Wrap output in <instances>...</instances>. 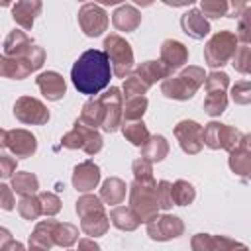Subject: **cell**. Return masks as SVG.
<instances>
[{
    "label": "cell",
    "instance_id": "cell-48",
    "mask_svg": "<svg viewBox=\"0 0 251 251\" xmlns=\"http://www.w3.org/2000/svg\"><path fill=\"white\" fill-rule=\"evenodd\" d=\"M16 200H14V190L8 184H0V208L2 210H14Z\"/></svg>",
    "mask_w": 251,
    "mask_h": 251
},
{
    "label": "cell",
    "instance_id": "cell-20",
    "mask_svg": "<svg viewBox=\"0 0 251 251\" xmlns=\"http://www.w3.org/2000/svg\"><path fill=\"white\" fill-rule=\"evenodd\" d=\"M249 135L243 133L239 145L229 151V169L239 176H249L251 173V151H249Z\"/></svg>",
    "mask_w": 251,
    "mask_h": 251
},
{
    "label": "cell",
    "instance_id": "cell-43",
    "mask_svg": "<svg viewBox=\"0 0 251 251\" xmlns=\"http://www.w3.org/2000/svg\"><path fill=\"white\" fill-rule=\"evenodd\" d=\"M251 14V8L247 6L243 12H241V16H239V24H237V33H235V37H237V41H243V45H247L249 43V39H251V22H249V16Z\"/></svg>",
    "mask_w": 251,
    "mask_h": 251
},
{
    "label": "cell",
    "instance_id": "cell-8",
    "mask_svg": "<svg viewBox=\"0 0 251 251\" xmlns=\"http://www.w3.org/2000/svg\"><path fill=\"white\" fill-rule=\"evenodd\" d=\"M61 145L67 149H82L88 155H96L102 149V135L96 129H92L76 120L75 127L63 135Z\"/></svg>",
    "mask_w": 251,
    "mask_h": 251
},
{
    "label": "cell",
    "instance_id": "cell-45",
    "mask_svg": "<svg viewBox=\"0 0 251 251\" xmlns=\"http://www.w3.org/2000/svg\"><path fill=\"white\" fill-rule=\"evenodd\" d=\"M214 245H216V251H249L245 243H239L226 235H214Z\"/></svg>",
    "mask_w": 251,
    "mask_h": 251
},
{
    "label": "cell",
    "instance_id": "cell-53",
    "mask_svg": "<svg viewBox=\"0 0 251 251\" xmlns=\"http://www.w3.org/2000/svg\"><path fill=\"white\" fill-rule=\"evenodd\" d=\"M6 141H8V131L0 127V149H4V147H6Z\"/></svg>",
    "mask_w": 251,
    "mask_h": 251
},
{
    "label": "cell",
    "instance_id": "cell-19",
    "mask_svg": "<svg viewBox=\"0 0 251 251\" xmlns=\"http://www.w3.org/2000/svg\"><path fill=\"white\" fill-rule=\"evenodd\" d=\"M33 41L20 29H14L8 33V37L4 39V55L6 57H12V59H25L27 61V55L29 51L33 49Z\"/></svg>",
    "mask_w": 251,
    "mask_h": 251
},
{
    "label": "cell",
    "instance_id": "cell-52",
    "mask_svg": "<svg viewBox=\"0 0 251 251\" xmlns=\"http://www.w3.org/2000/svg\"><path fill=\"white\" fill-rule=\"evenodd\" d=\"M8 241H12V233H10L6 227H0V251L4 249V245H6Z\"/></svg>",
    "mask_w": 251,
    "mask_h": 251
},
{
    "label": "cell",
    "instance_id": "cell-21",
    "mask_svg": "<svg viewBox=\"0 0 251 251\" xmlns=\"http://www.w3.org/2000/svg\"><path fill=\"white\" fill-rule=\"evenodd\" d=\"M112 24L116 29L120 31H135L141 24V14L135 6L131 4H122L116 8V12L112 14Z\"/></svg>",
    "mask_w": 251,
    "mask_h": 251
},
{
    "label": "cell",
    "instance_id": "cell-32",
    "mask_svg": "<svg viewBox=\"0 0 251 251\" xmlns=\"http://www.w3.org/2000/svg\"><path fill=\"white\" fill-rule=\"evenodd\" d=\"M171 198H173V204L175 206H186V204H192L194 198H196V190L194 186L188 182V180H176L171 184Z\"/></svg>",
    "mask_w": 251,
    "mask_h": 251
},
{
    "label": "cell",
    "instance_id": "cell-49",
    "mask_svg": "<svg viewBox=\"0 0 251 251\" xmlns=\"http://www.w3.org/2000/svg\"><path fill=\"white\" fill-rule=\"evenodd\" d=\"M16 171V159L10 155H0V178L14 176Z\"/></svg>",
    "mask_w": 251,
    "mask_h": 251
},
{
    "label": "cell",
    "instance_id": "cell-5",
    "mask_svg": "<svg viewBox=\"0 0 251 251\" xmlns=\"http://www.w3.org/2000/svg\"><path fill=\"white\" fill-rule=\"evenodd\" d=\"M237 49V37L235 33L224 29L218 31L210 37V41L204 47V61L208 67L216 69V67H224L235 53Z\"/></svg>",
    "mask_w": 251,
    "mask_h": 251
},
{
    "label": "cell",
    "instance_id": "cell-37",
    "mask_svg": "<svg viewBox=\"0 0 251 251\" xmlns=\"http://www.w3.org/2000/svg\"><path fill=\"white\" fill-rule=\"evenodd\" d=\"M147 88H149V86L133 73V75H127V76L124 78V88H122L124 94H122V96H126L127 100H129V98H137V96H143V94L147 92Z\"/></svg>",
    "mask_w": 251,
    "mask_h": 251
},
{
    "label": "cell",
    "instance_id": "cell-23",
    "mask_svg": "<svg viewBox=\"0 0 251 251\" xmlns=\"http://www.w3.org/2000/svg\"><path fill=\"white\" fill-rule=\"evenodd\" d=\"M39 12H41L39 0H24V2H16L12 6V18L24 29H31L33 20H35V16H39Z\"/></svg>",
    "mask_w": 251,
    "mask_h": 251
},
{
    "label": "cell",
    "instance_id": "cell-35",
    "mask_svg": "<svg viewBox=\"0 0 251 251\" xmlns=\"http://www.w3.org/2000/svg\"><path fill=\"white\" fill-rule=\"evenodd\" d=\"M78 241V227L73 224H57L55 227V245L71 247Z\"/></svg>",
    "mask_w": 251,
    "mask_h": 251
},
{
    "label": "cell",
    "instance_id": "cell-36",
    "mask_svg": "<svg viewBox=\"0 0 251 251\" xmlns=\"http://www.w3.org/2000/svg\"><path fill=\"white\" fill-rule=\"evenodd\" d=\"M18 212L22 218L25 220H37L41 216V204H39V198L33 194V196H22L20 202H18Z\"/></svg>",
    "mask_w": 251,
    "mask_h": 251
},
{
    "label": "cell",
    "instance_id": "cell-15",
    "mask_svg": "<svg viewBox=\"0 0 251 251\" xmlns=\"http://www.w3.org/2000/svg\"><path fill=\"white\" fill-rule=\"evenodd\" d=\"M100 182V169L94 161H82L73 171V186L78 192H90Z\"/></svg>",
    "mask_w": 251,
    "mask_h": 251
},
{
    "label": "cell",
    "instance_id": "cell-27",
    "mask_svg": "<svg viewBox=\"0 0 251 251\" xmlns=\"http://www.w3.org/2000/svg\"><path fill=\"white\" fill-rule=\"evenodd\" d=\"M108 220H110L118 229H122V231H133V229H137L139 224H141L139 218H137V214H135L129 206H116V208H112Z\"/></svg>",
    "mask_w": 251,
    "mask_h": 251
},
{
    "label": "cell",
    "instance_id": "cell-11",
    "mask_svg": "<svg viewBox=\"0 0 251 251\" xmlns=\"http://www.w3.org/2000/svg\"><path fill=\"white\" fill-rule=\"evenodd\" d=\"M147 233L155 241H169L175 237H180L184 233V224L178 216L163 214L147 222Z\"/></svg>",
    "mask_w": 251,
    "mask_h": 251
},
{
    "label": "cell",
    "instance_id": "cell-40",
    "mask_svg": "<svg viewBox=\"0 0 251 251\" xmlns=\"http://www.w3.org/2000/svg\"><path fill=\"white\" fill-rule=\"evenodd\" d=\"M131 171H133V176L137 182H155L153 178V163H149L147 159L139 157L133 161L131 165Z\"/></svg>",
    "mask_w": 251,
    "mask_h": 251
},
{
    "label": "cell",
    "instance_id": "cell-3",
    "mask_svg": "<svg viewBox=\"0 0 251 251\" xmlns=\"http://www.w3.org/2000/svg\"><path fill=\"white\" fill-rule=\"evenodd\" d=\"M129 208L137 214L139 222L147 224L157 218L159 202H157V182H137L129 184Z\"/></svg>",
    "mask_w": 251,
    "mask_h": 251
},
{
    "label": "cell",
    "instance_id": "cell-50",
    "mask_svg": "<svg viewBox=\"0 0 251 251\" xmlns=\"http://www.w3.org/2000/svg\"><path fill=\"white\" fill-rule=\"evenodd\" d=\"M76 251H100V247H98V243L94 239L84 237V239L78 241V249Z\"/></svg>",
    "mask_w": 251,
    "mask_h": 251
},
{
    "label": "cell",
    "instance_id": "cell-41",
    "mask_svg": "<svg viewBox=\"0 0 251 251\" xmlns=\"http://www.w3.org/2000/svg\"><path fill=\"white\" fill-rule=\"evenodd\" d=\"M98 210H104V204L94 194H82L76 200V214L78 216H84V214H90V212H98Z\"/></svg>",
    "mask_w": 251,
    "mask_h": 251
},
{
    "label": "cell",
    "instance_id": "cell-18",
    "mask_svg": "<svg viewBox=\"0 0 251 251\" xmlns=\"http://www.w3.org/2000/svg\"><path fill=\"white\" fill-rule=\"evenodd\" d=\"M41 94L47 98V100H61L67 92V84H65V78L55 73V71H45L41 73L37 78H35Z\"/></svg>",
    "mask_w": 251,
    "mask_h": 251
},
{
    "label": "cell",
    "instance_id": "cell-22",
    "mask_svg": "<svg viewBox=\"0 0 251 251\" xmlns=\"http://www.w3.org/2000/svg\"><path fill=\"white\" fill-rule=\"evenodd\" d=\"M180 25H182L184 33L190 35L192 39H204V37L210 33V24H208V20H206V18L202 16V12L196 10V8L188 10V12L180 18Z\"/></svg>",
    "mask_w": 251,
    "mask_h": 251
},
{
    "label": "cell",
    "instance_id": "cell-42",
    "mask_svg": "<svg viewBox=\"0 0 251 251\" xmlns=\"http://www.w3.org/2000/svg\"><path fill=\"white\" fill-rule=\"evenodd\" d=\"M39 204H41V214L43 216H55L59 210H61V200L57 194L53 192H39Z\"/></svg>",
    "mask_w": 251,
    "mask_h": 251
},
{
    "label": "cell",
    "instance_id": "cell-7",
    "mask_svg": "<svg viewBox=\"0 0 251 251\" xmlns=\"http://www.w3.org/2000/svg\"><path fill=\"white\" fill-rule=\"evenodd\" d=\"M243 133L235 129L233 126L220 124V122H210L202 129V143L210 149H226L231 151L239 145Z\"/></svg>",
    "mask_w": 251,
    "mask_h": 251
},
{
    "label": "cell",
    "instance_id": "cell-25",
    "mask_svg": "<svg viewBox=\"0 0 251 251\" xmlns=\"http://www.w3.org/2000/svg\"><path fill=\"white\" fill-rule=\"evenodd\" d=\"M31 73L33 71L25 59H12V57H6L4 53L0 55V76L22 80V78L29 76Z\"/></svg>",
    "mask_w": 251,
    "mask_h": 251
},
{
    "label": "cell",
    "instance_id": "cell-38",
    "mask_svg": "<svg viewBox=\"0 0 251 251\" xmlns=\"http://www.w3.org/2000/svg\"><path fill=\"white\" fill-rule=\"evenodd\" d=\"M231 65L235 71L247 75L251 71V47L249 45H239L231 57Z\"/></svg>",
    "mask_w": 251,
    "mask_h": 251
},
{
    "label": "cell",
    "instance_id": "cell-44",
    "mask_svg": "<svg viewBox=\"0 0 251 251\" xmlns=\"http://www.w3.org/2000/svg\"><path fill=\"white\" fill-rule=\"evenodd\" d=\"M231 98L235 104H249L251 102V84L249 80H241V82H235V86L231 88Z\"/></svg>",
    "mask_w": 251,
    "mask_h": 251
},
{
    "label": "cell",
    "instance_id": "cell-2",
    "mask_svg": "<svg viewBox=\"0 0 251 251\" xmlns=\"http://www.w3.org/2000/svg\"><path fill=\"white\" fill-rule=\"evenodd\" d=\"M204 71L200 67H186L176 76H169L161 82V92L167 98L188 100L196 94V90L204 84Z\"/></svg>",
    "mask_w": 251,
    "mask_h": 251
},
{
    "label": "cell",
    "instance_id": "cell-12",
    "mask_svg": "<svg viewBox=\"0 0 251 251\" xmlns=\"http://www.w3.org/2000/svg\"><path fill=\"white\" fill-rule=\"evenodd\" d=\"M202 126L194 120H182L175 126V137L180 145V149L188 155H196L202 151Z\"/></svg>",
    "mask_w": 251,
    "mask_h": 251
},
{
    "label": "cell",
    "instance_id": "cell-4",
    "mask_svg": "<svg viewBox=\"0 0 251 251\" xmlns=\"http://www.w3.org/2000/svg\"><path fill=\"white\" fill-rule=\"evenodd\" d=\"M104 53L110 61L112 73L120 78H126L133 67V51L131 45L118 33H110L104 39Z\"/></svg>",
    "mask_w": 251,
    "mask_h": 251
},
{
    "label": "cell",
    "instance_id": "cell-13",
    "mask_svg": "<svg viewBox=\"0 0 251 251\" xmlns=\"http://www.w3.org/2000/svg\"><path fill=\"white\" fill-rule=\"evenodd\" d=\"M14 116L22 122V124H47L49 120V110L45 108L43 102H39L37 98L31 96H22L16 100L14 104Z\"/></svg>",
    "mask_w": 251,
    "mask_h": 251
},
{
    "label": "cell",
    "instance_id": "cell-10",
    "mask_svg": "<svg viewBox=\"0 0 251 251\" xmlns=\"http://www.w3.org/2000/svg\"><path fill=\"white\" fill-rule=\"evenodd\" d=\"M78 25L88 37H98L108 27V14L98 4H82L78 10Z\"/></svg>",
    "mask_w": 251,
    "mask_h": 251
},
{
    "label": "cell",
    "instance_id": "cell-26",
    "mask_svg": "<svg viewBox=\"0 0 251 251\" xmlns=\"http://www.w3.org/2000/svg\"><path fill=\"white\" fill-rule=\"evenodd\" d=\"M126 190H127V186H126V182L122 180V178H118V176H110V178H106L104 182H102V188H100V200H104L106 204H122L124 202V198H126Z\"/></svg>",
    "mask_w": 251,
    "mask_h": 251
},
{
    "label": "cell",
    "instance_id": "cell-47",
    "mask_svg": "<svg viewBox=\"0 0 251 251\" xmlns=\"http://www.w3.org/2000/svg\"><path fill=\"white\" fill-rule=\"evenodd\" d=\"M190 247L192 251H216V245H214V235H208V233H196L190 241Z\"/></svg>",
    "mask_w": 251,
    "mask_h": 251
},
{
    "label": "cell",
    "instance_id": "cell-54",
    "mask_svg": "<svg viewBox=\"0 0 251 251\" xmlns=\"http://www.w3.org/2000/svg\"><path fill=\"white\" fill-rule=\"evenodd\" d=\"M69 251H71V249H69Z\"/></svg>",
    "mask_w": 251,
    "mask_h": 251
},
{
    "label": "cell",
    "instance_id": "cell-51",
    "mask_svg": "<svg viewBox=\"0 0 251 251\" xmlns=\"http://www.w3.org/2000/svg\"><path fill=\"white\" fill-rule=\"evenodd\" d=\"M2 251H25V247H24L20 241L12 239V241H8V243L4 245V249H2Z\"/></svg>",
    "mask_w": 251,
    "mask_h": 251
},
{
    "label": "cell",
    "instance_id": "cell-17",
    "mask_svg": "<svg viewBox=\"0 0 251 251\" xmlns=\"http://www.w3.org/2000/svg\"><path fill=\"white\" fill-rule=\"evenodd\" d=\"M59 222L41 220L29 235V251H49L55 245V227Z\"/></svg>",
    "mask_w": 251,
    "mask_h": 251
},
{
    "label": "cell",
    "instance_id": "cell-9",
    "mask_svg": "<svg viewBox=\"0 0 251 251\" xmlns=\"http://www.w3.org/2000/svg\"><path fill=\"white\" fill-rule=\"evenodd\" d=\"M122 94H120V88H116V86H112V88H108L100 98H98V102H100V106H102V114H104V118H102V129L104 131H108V133H112V131H116L118 127H120V124H122Z\"/></svg>",
    "mask_w": 251,
    "mask_h": 251
},
{
    "label": "cell",
    "instance_id": "cell-39",
    "mask_svg": "<svg viewBox=\"0 0 251 251\" xmlns=\"http://www.w3.org/2000/svg\"><path fill=\"white\" fill-rule=\"evenodd\" d=\"M227 10H229V4L224 2V0H202L200 2V12L202 16L206 18H222V16H227Z\"/></svg>",
    "mask_w": 251,
    "mask_h": 251
},
{
    "label": "cell",
    "instance_id": "cell-28",
    "mask_svg": "<svg viewBox=\"0 0 251 251\" xmlns=\"http://www.w3.org/2000/svg\"><path fill=\"white\" fill-rule=\"evenodd\" d=\"M169 155V141L163 135H149L147 143L141 147V157L149 163L163 161Z\"/></svg>",
    "mask_w": 251,
    "mask_h": 251
},
{
    "label": "cell",
    "instance_id": "cell-31",
    "mask_svg": "<svg viewBox=\"0 0 251 251\" xmlns=\"http://www.w3.org/2000/svg\"><path fill=\"white\" fill-rule=\"evenodd\" d=\"M122 133L135 147H143L149 139V131H147V126L143 122H124Z\"/></svg>",
    "mask_w": 251,
    "mask_h": 251
},
{
    "label": "cell",
    "instance_id": "cell-14",
    "mask_svg": "<svg viewBox=\"0 0 251 251\" xmlns=\"http://www.w3.org/2000/svg\"><path fill=\"white\" fill-rule=\"evenodd\" d=\"M159 61L169 71V75H173L176 69H180L188 61V49L176 39H167L161 45V59Z\"/></svg>",
    "mask_w": 251,
    "mask_h": 251
},
{
    "label": "cell",
    "instance_id": "cell-29",
    "mask_svg": "<svg viewBox=\"0 0 251 251\" xmlns=\"http://www.w3.org/2000/svg\"><path fill=\"white\" fill-rule=\"evenodd\" d=\"M135 75H137L147 86H151V84L157 82V80H165V78L171 76L169 71L163 67L161 61H145V63H141V65L135 69Z\"/></svg>",
    "mask_w": 251,
    "mask_h": 251
},
{
    "label": "cell",
    "instance_id": "cell-46",
    "mask_svg": "<svg viewBox=\"0 0 251 251\" xmlns=\"http://www.w3.org/2000/svg\"><path fill=\"white\" fill-rule=\"evenodd\" d=\"M157 202H159V210H169L175 206L171 198V182L161 180L157 184Z\"/></svg>",
    "mask_w": 251,
    "mask_h": 251
},
{
    "label": "cell",
    "instance_id": "cell-33",
    "mask_svg": "<svg viewBox=\"0 0 251 251\" xmlns=\"http://www.w3.org/2000/svg\"><path fill=\"white\" fill-rule=\"evenodd\" d=\"M102 118H104V114H102L100 102L98 100H88L82 106V112H80L78 122L84 124V126H88V127H92V129H96L98 126L102 127Z\"/></svg>",
    "mask_w": 251,
    "mask_h": 251
},
{
    "label": "cell",
    "instance_id": "cell-16",
    "mask_svg": "<svg viewBox=\"0 0 251 251\" xmlns=\"http://www.w3.org/2000/svg\"><path fill=\"white\" fill-rule=\"evenodd\" d=\"M6 147H10V151L16 157H31L37 149V141L35 135L27 129H12L8 131Z\"/></svg>",
    "mask_w": 251,
    "mask_h": 251
},
{
    "label": "cell",
    "instance_id": "cell-6",
    "mask_svg": "<svg viewBox=\"0 0 251 251\" xmlns=\"http://www.w3.org/2000/svg\"><path fill=\"white\" fill-rule=\"evenodd\" d=\"M206 98H204V110L210 116H220L224 114L226 106H227V84H229V76L224 71H214L210 73L206 78Z\"/></svg>",
    "mask_w": 251,
    "mask_h": 251
},
{
    "label": "cell",
    "instance_id": "cell-1",
    "mask_svg": "<svg viewBox=\"0 0 251 251\" xmlns=\"http://www.w3.org/2000/svg\"><path fill=\"white\" fill-rule=\"evenodd\" d=\"M112 67L104 51L100 49H88L84 51L71 69V78L75 88L80 94L92 96L104 90L110 82Z\"/></svg>",
    "mask_w": 251,
    "mask_h": 251
},
{
    "label": "cell",
    "instance_id": "cell-34",
    "mask_svg": "<svg viewBox=\"0 0 251 251\" xmlns=\"http://www.w3.org/2000/svg\"><path fill=\"white\" fill-rule=\"evenodd\" d=\"M147 110V98L145 96H137V98H129L124 106H122V118L126 122H139L141 116Z\"/></svg>",
    "mask_w": 251,
    "mask_h": 251
},
{
    "label": "cell",
    "instance_id": "cell-30",
    "mask_svg": "<svg viewBox=\"0 0 251 251\" xmlns=\"http://www.w3.org/2000/svg\"><path fill=\"white\" fill-rule=\"evenodd\" d=\"M39 188V180L33 173H16L12 176V190H16L20 196H33Z\"/></svg>",
    "mask_w": 251,
    "mask_h": 251
},
{
    "label": "cell",
    "instance_id": "cell-24",
    "mask_svg": "<svg viewBox=\"0 0 251 251\" xmlns=\"http://www.w3.org/2000/svg\"><path fill=\"white\" fill-rule=\"evenodd\" d=\"M110 227V220L106 216L104 210H98V212H90V214H84L80 216V229L90 235V237H100L108 231Z\"/></svg>",
    "mask_w": 251,
    "mask_h": 251
}]
</instances>
